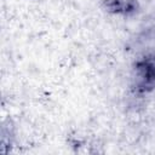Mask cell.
I'll list each match as a JSON object with an SVG mask.
<instances>
[{"label":"cell","mask_w":155,"mask_h":155,"mask_svg":"<svg viewBox=\"0 0 155 155\" xmlns=\"http://www.w3.org/2000/svg\"><path fill=\"white\" fill-rule=\"evenodd\" d=\"M136 90L147 93L155 88V54H149L136 62L134 65Z\"/></svg>","instance_id":"1"},{"label":"cell","mask_w":155,"mask_h":155,"mask_svg":"<svg viewBox=\"0 0 155 155\" xmlns=\"http://www.w3.org/2000/svg\"><path fill=\"white\" fill-rule=\"evenodd\" d=\"M105 11L117 15H130L137 11L138 4L136 0H104Z\"/></svg>","instance_id":"2"}]
</instances>
